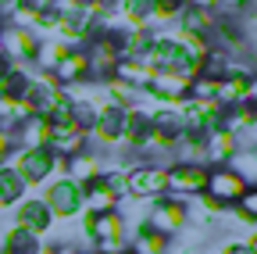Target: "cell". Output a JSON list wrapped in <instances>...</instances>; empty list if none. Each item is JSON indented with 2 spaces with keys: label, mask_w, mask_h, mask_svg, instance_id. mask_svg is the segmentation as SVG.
I'll use <instances>...</instances> for the list:
<instances>
[{
  "label": "cell",
  "mask_w": 257,
  "mask_h": 254,
  "mask_svg": "<svg viewBox=\"0 0 257 254\" xmlns=\"http://www.w3.org/2000/svg\"><path fill=\"white\" fill-rule=\"evenodd\" d=\"M75 254H93V250H86V247H79V250H75Z\"/></svg>",
  "instance_id": "cell-28"
},
{
  "label": "cell",
  "mask_w": 257,
  "mask_h": 254,
  "mask_svg": "<svg viewBox=\"0 0 257 254\" xmlns=\"http://www.w3.org/2000/svg\"><path fill=\"white\" fill-rule=\"evenodd\" d=\"M253 165H257V154L253 150H236L229 161H225V168H232L246 186H257V168Z\"/></svg>",
  "instance_id": "cell-20"
},
{
  "label": "cell",
  "mask_w": 257,
  "mask_h": 254,
  "mask_svg": "<svg viewBox=\"0 0 257 254\" xmlns=\"http://www.w3.org/2000/svg\"><path fill=\"white\" fill-rule=\"evenodd\" d=\"M11 226H22V229L36 233V236L43 240V236H47V229L54 226V215H50V208L43 204V197L25 194V197L15 204V222H11Z\"/></svg>",
  "instance_id": "cell-6"
},
{
  "label": "cell",
  "mask_w": 257,
  "mask_h": 254,
  "mask_svg": "<svg viewBox=\"0 0 257 254\" xmlns=\"http://www.w3.org/2000/svg\"><path fill=\"white\" fill-rule=\"evenodd\" d=\"M125 190H128V197H136V201H157V197H165V168L161 165H133L125 172Z\"/></svg>",
  "instance_id": "cell-4"
},
{
  "label": "cell",
  "mask_w": 257,
  "mask_h": 254,
  "mask_svg": "<svg viewBox=\"0 0 257 254\" xmlns=\"http://www.w3.org/2000/svg\"><path fill=\"white\" fill-rule=\"evenodd\" d=\"M118 4H121V0H86V11L93 15V18H100V15H111V11H118Z\"/></svg>",
  "instance_id": "cell-24"
},
{
  "label": "cell",
  "mask_w": 257,
  "mask_h": 254,
  "mask_svg": "<svg viewBox=\"0 0 257 254\" xmlns=\"http://www.w3.org/2000/svg\"><path fill=\"white\" fill-rule=\"evenodd\" d=\"M147 226L161 236H175L179 229H186V201H175V197H157L150 201V211H147Z\"/></svg>",
  "instance_id": "cell-3"
},
{
  "label": "cell",
  "mask_w": 257,
  "mask_h": 254,
  "mask_svg": "<svg viewBox=\"0 0 257 254\" xmlns=\"http://www.w3.org/2000/svg\"><path fill=\"white\" fill-rule=\"evenodd\" d=\"M54 154H61L64 161H68L72 154H79V150H86L89 147V136L82 133V129H75V125H61V129H54L50 133V143H47Z\"/></svg>",
  "instance_id": "cell-12"
},
{
  "label": "cell",
  "mask_w": 257,
  "mask_h": 254,
  "mask_svg": "<svg viewBox=\"0 0 257 254\" xmlns=\"http://www.w3.org/2000/svg\"><path fill=\"white\" fill-rule=\"evenodd\" d=\"M189 8H204V11H218V0H186Z\"/></svg>",
  "instance_id": "cell-26"
},
{
  "label": "cell",
  "mask_w": 257,
  "mask_h": 254,
  "mask_svg": "<svg viewBox=\"0 0 257 254\" xmlns=\"http://www.w3.org/2000/svg\"><path fill=\"white\" fill-rule=\"evenodd\" d=\"M82 211H86V215L118 211V197L111 194L107 186H100V179H96V183H86V186H82Z\"/></svg>",
  "instance_id": "cell-13"
},
{
  "label": "cell",
  "mask_w": 257,
  "mask_h": 254,
  "mask_svg": "<svg viewBox=\"0 0 257 254\" xmlns=\"http://www.w3.org/2000/svg\"><path fill=\"white\" fill-rule=\"evenodd\" d=\"M150 75H154V72H150L147 65H140L136 57H125V61H118V65H114V79H121L125 86H133L136 93H143V90H147Z\"/></svg>",
  "instance_id": "cell-18"
},
{
  "label": "cell",
  "mask_w": 257,
  "mask_h": 254,
  "mask_svg": "<svg viewBox=\"0 0 257 254\" xmlns=\"http://www.w3.org/2000/svg\"><path fill=\"white\" fill-rule=\"evenodd\" d=\"M32 75H36L32 65H15V61H11L4 82H0V93H8V97H15V101H25V93L32 86Z\"/></svg>",
  "instance_id": "cell-17"
},
{
  "label": "cell",
  "mask_w": 257,
  "mask_h": 254,
  "mask_svg": "<svg viewBox=\"0 0 257 254\" xmlns=\"http://www.w3.org/2000/svg\"><path fill=\"white\" fill-rule=\"evenodd\" d=\"M8 68H11V61H8L4 54H0V82H4V75H8Z\"/></svg>",
  "instance_id": "cell-27"
},
{
  "label": "cell",
  "mask_w": 257,
  "mask_h": 254,
  "mask_svg": "<svg viewBox=\"0 0 257 254\" xmlns=\"http://www.w3.org/2000/svg\"><path fill=\"white\" fill-rule=\"evenodd\" d=\"M204 183H207V165H182V161L165 165V194L175 197V201L200 197Z\"/></svg>",
  "instance_id": "cell-1"
},
{
  "label": "cell",
  "mask_w": 257,
  "mask_h": 254,
  "mask_svg": "<svg viewBox=\"0 0 257 254\" xmlns=\"http://www.w3.org/2000/svg\"><path fill=\"white\" fill-rule=\"evenodd\" d=\"M15 147H18V143H15V129H11V133H8V129H0V165H4V157H8Z\"/></svg>",
  "instance_id": "cell-25"
},
{
  "label": "cell",
  "mask_w": 257,
  "mask_h": 254,
  "mask_svg": "<svg viewBox=\"0 0 257 254\" xmlns=\"http://www.w3.org/2000/svg\"><path fill=\"white\" fill-rule=\"evenodd\" d=\"M50 122L47 118H40V115H29L18 129H15V143L22 147V150H36V147H47L50 143Z\"/></svg>",
  "instance_id": "cell-11"
},
{
  "label": "cell",
  "mask_w": 257,
  "mask_h": 254,
  "mask_svg": "<svg viewBox=\"0 0 257 254\" xmlns=\"http://www.w3.org/2000/svg\"><path fill=\"white\" fill-rule=\"evenodd\" d=\"M25 194H29V186L22 183V176L15 168H0V208H15Z\"/></svg>",
  "instance_id": "cell-19"
},
{
  "label": "cell",
  "mask_w": 257,
  "mask_h": 254,
  "mask_svg": "<svg viewBox=\"0 0 257 254\" xmlns=\"http://www.w3.org/2000/svg\"><path fill=\"white\" fill-rule=\"evenodd\" d=\"M243 190H250L232 168H225V165H211L207 168V183H204V194L211 197V201H218V204H232Z\"/></svg>",
  "instance_id": "cell-7"
},
{
  "label": "cell",
  "mask_w": 257,
  "mask_h": 254,
  "mask_svg": "<svg viewBox=\"0 0 257 254\" xmlns=\"http://www.w3.org/2000/svg\"><path fill=\"white\" fill-rule=\"evenodd\" d=\"M125 247L136 250V254H168V236L154 233L150 226H140L125 236Z\"/></svg>",
  "instance_id": "cell-15"
},
{
  "label": "cell",
  "mask_w": 257,
  "mask_h": 254,
  "mask_svg": "<svg viewBox=\"0 0 257 254\" xmlns=\"http://www.w3.org/2000/svg\"><path fill=\"white\" fill-rule=\"evenodd\" d=\"M40 247H43V240L22 226H8V233L0 236V250H8V254H36Z\"/></svg>",
  "instance_id": "cell-16"
},
{
  "label": "cell",
  "mask_w": 257,
  "mask_h": 254,
  "mask_svg": "<svg viewBox=\"0 0 257 254\" xmlns=\"http://www.w3.org/2000/svg\"><path fill=\"white\" fill-rule=\"evenodd\" d=\"M121 254H136V250H128V247H125V250H121Z\"/></svg>",
  "instance_id": "cell-29"
},
{
  "label": "cell",
  "mask_w": 257,
  "mask_h": 254,
  "mask_svg": "<svg viewBox=\"0 0 257 254\" xmlns=\"http://www.w3.org/2000/svg\"><path fill=\"white\" fill-rule=\"evenodd\" d=\"M50 75H54L57 86H64V90L89 82V54H86L82 47H68V54L57 61V68H54Z\"/></svg>",
  "instance_id": "cell-8"
},
{
  "label": "cell",
  "mask_w": 257,
  "mask_h": 254,
  "mask_svg": "<svg viewBox=\"0 0 257 254\" xmlns=\"http://www.w3.org/2000/svg\"><path fill=\"white\" fill-rule=\"evenodd\" d=\"M40 36L32 29H15V25H0V54L15 65H32Z\"/></svg>",
  "instance_id": "cell-5"
},
{
  "label": "cell",
  "mask_w": 257,
  "mask_h": 254,
  "mask_svg": "<svg viewBox=\"0 0 257 254\" xmlns=\"http://www.w3.org/2000/svg\"><path fill=\"white\" fill-rule=\"evenodd\" d=\"M118 11L128 18V22H143L147 15H150V0H121V4H118Z\"/></svg>",
  "instance_id": "cell-23"
},
{
  "label": "cell",
  "mask_w": 257,
  "mask_h": 254,
  "mask_svg": "<svg viewBox=\"0 0 257 254\" xmlns=\"http://www.w3.org/2000/svg\"><path fill=\"white\" fill-rule=\"evenodd\" d=\"M214 22H218V11H204V8H182L179 18H175V29L186 36H200V40H211L214 33Z\"/></svg>",
  "instance_id": "cell-10"
},
{
  "label": "cell",
  "mask_w": 257,
  "mask_h": 254,
  "mask_svg": "<svg viewBox=\"0 0 257 254\" xmlns=\"http://www.w3.org/2000/svg\"><path fill=\"white\" fill-rule=\"evenodd\" d=\"M232 211L243 218V222H257V186H250V190H243V194L232 201Z\"/></svg>",
  "instance_id": "cell-21"
},
{
  "label": "cell",
  "mask_w": 257,
  "mask_h": 254,
  "mask_svg": "<svg viewBox=\"0 0 257 254\" xmlns=\"http://www.w3.org/2000/svg\"><path fill=\"white\" fill-rule=\"evenodd\" d=\"M100 172H104V154H96V150H79V154H72L68 161H64V176H68L72 183H79V186H86V183H96L100 179Z\"/></svg>",
  "instance_id": "cell-9"
},
{
  "label": "cell",
  "mask_w": 257,
  "mask_h": 254,
  "mask_svg": "<svg viewBox=\"0 0 257 254\" xmlns=\"http://www.w3.org/2000/svg\"><path fill=\"white\" fill-rule=\"evenodd\" d=\"M214 93H218V79L193 75V79H189V90H186V97H189V101H214Z\"/></svg>",
  "instance_id": "cell-22"
},
{
  "label": "cell",
  "mask_w": 257,
  "mask_h": 254,
  "mask_svg": "<svg viewBox=\"0 0 257 254\" xmlns=\"http://www.w3.org/2000/svg\"><path fill=\"white\" fill-rule=\"evenodd\" d=\"M68 54V43L57 40V36H40L36 43V54H32V68L36 72H54L57 68V61Z\"/></svg>",
  "instance_id": "cell-14"
},
{
  "label": "cell",
  "mask_w": 257,
  "mask_h": 254,
  "mask_svg": "<svg viewBox=\"0 0 257 254\" xmlns=\"http://www.w3.org/2000/svg\"><path fill=\"white\" fill-rule=\"evenodd\" d=\"M40 197H43V204L50 208L54 218H79V215H82V186L72 183L68 176L50 179Z\"/></svg>",
  "instance_id": "cell-2"
},
{
  "label": "cell",
  "mask_w": 257,
  "mask_h": 254,
  "mask_svg": "<svg viewBox=\"0 0 257 254\" xmlns=\"http://www.w3.org/2000/svg\"><path fill=\"white\" fill-rule=\"evenodd\" d=\"M75 4H79V8H82V4H86V0H75Z\"/></svg>",
  "instance_id": "cell-30"
}]
</instances>
